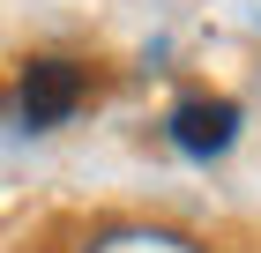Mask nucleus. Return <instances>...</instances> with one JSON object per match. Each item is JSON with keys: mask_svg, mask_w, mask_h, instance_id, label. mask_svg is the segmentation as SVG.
I'll return each instance as SVG.
<instances>
[{"mask_svg": "<svg viewBox=\"0 0 261 253\" xmlns=\"http://www.w3.org/2000/svg\"><path fill=\"white\" fill-rule=\"evenodd\" d=\"M82 97H90V75H82L75 60H30L22 67V119H30V134L75 119Z\"/></svg>", "mask_w": 261, "mask_h": 253, "instance_id": "1", "label": "nucleus"}, {"mask_svg": "<svg viewBox=\"0 0 261 253\" xmlns=\"http://www.w3.org/2000/svg\"><path fill=\"white\" fill-rule=\"evenodd\" d=\"M164 127H172V142H179L187 156H224L239 142V104L231 97H179Z\"/></svg>", "mask_w": 261, "mask_h": 253, "instance_id": "2", "label": "nucleus"}, {"mask_svg": "<svg viewBox=\"0 0 261 253\" xmlns=\"http://www.w3.org/2000/svg\"><path fill=\"white\" fill-rule=\"evenodd\" d=\"M90 253H201L194 238H179V231H149V223H127V231H105Z\"/></svg>", "mask_w": 261, "mask_h": 253, "instance_id": "3", "label": "nucleus"}]
</instances>
